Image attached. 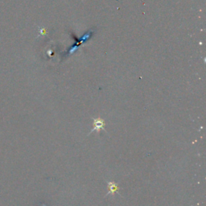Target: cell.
<instances>
[{"label": "cell", "mask_w": 206, "mask_h": 206, "mask_svg": "<svg viewBox=\"0 0 206 206\" xmlns=\"http://www.w3.org/2000/svg\"><path fill=\"white\" fill-rule=\"evenodd\" d=\"M104 125H105L104 121L101 120L99 118L98 119H94V121H93V129L92 130V131H99L101 129H102L104 127Z\"/></svg>", "instance_id": "1"}, {"label": "cell", "mask_w": 206, "mask_h": 206, "mask_svg": "<svg viewBox=\"0 0 206 206\" xmlns=\"http://www.w3.org/2000/svg\"><path fill=\"white\" fill-rule=\"evenodd\" d=\"M109 189H110V192H109L114 193V192H115L118 190V186L116 185L115 183H109Z\"/></svg>", "instance_id": "2"}]
</instances>
